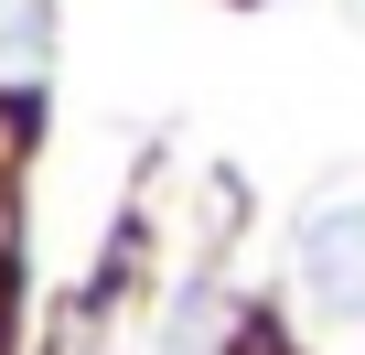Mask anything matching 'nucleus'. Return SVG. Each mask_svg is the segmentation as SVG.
I'll list each match as a JSON object with an SVG mask.
<instances>
[{
	"mask_svg": "<svg viewBox=\"0 0 365 355\" xmlns=\"http://www.w3.org/2000/svg\"><path fill=\"white\" fill-rule=\"evenodd\" d=\"M301 291L333 323H365V205H322L301 226Z\"/></svg>",
	"mask_w": 365,
	"mask_h": 355,
	"instance_id": "obj_1",
	"label": "nucleus"
},
{
	"mask_svg": "<svg viewBox=\"0 0 365 355\" xmlns=\"http://www.w3.org/2000/svg\"><path fill=\"white\" fill-rule=\"evenodd\" d=\"M43 76V0H0V97Z\"/></svg>",
	"mask_w": 365,
	"mask_h": 355,
	"instance_id": "obj_2",
	"label": "nucleus"
}]
</instances>
